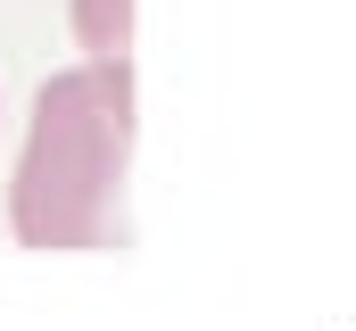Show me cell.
Returning <instances> with one entry per match:
<instances>
[{
	"label": "cell",
	"mask_w": 356,
	"mask_h": 331,
	"mask_svg": "<svg viewBox=\"0 0 356 331\" xmlns=\"http://www.w3.org/2000/svg\"><path fill=\"white\" fill-rule=\"evenodd\" d=\"M75 8V33H83L99 58H124V42H133V0H67Z\"/></svg>",
	"instance_id": "2"
},
{
	"label": "cell",
	"mask_w": 356,
	"mask_h": 331,
	"mask_svg": "<svg viewBox=\"0 0 356 331\" xmlns=\"http://www.w3.org/2000/svg\"><path fill=\"white\" fill-rule=\"evenodd\" d=\"M124 158H133V67L91 58L42 83L8 224L25 248H116L124 241Z\"/></svg>",
	"instance_id": "1"
}]
</instances>
